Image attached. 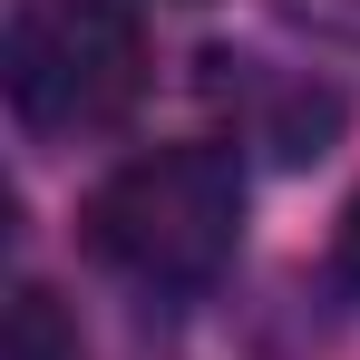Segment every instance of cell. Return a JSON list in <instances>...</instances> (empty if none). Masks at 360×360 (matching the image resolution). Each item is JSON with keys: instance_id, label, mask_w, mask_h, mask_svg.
<instances>
[{"instance_id": "6da1fadb", "label": "cell", "mask_w": 360, "mask_h": 360, "mask_svg": "<svg viewBox=\"0 0 360 360\" xmlns=\"http://www.w3.org/2000/svg\"><path fill=\"white\" fill-rule=\"evenodd\" d=\"M243 243V166L224 146H146L88 195V253L136 292H205Z\"/></svg>"}, {"instance_id": "7a4b0ae2", "label": "cell", "mask_w": 360, "mask_h": 360, "mask_svg": "<svg viewBox=\"0 0 360 360\" xmlns=\"http://www.w3.org/2000/svg\"><path fill=\"white\" fill-rule=\"evenodd\" d=\"M0 78H10V117L68 146V136L117 127L146 98V30L127 0H20Z\"/></svg>"}, {"instance_id": "3957f363", "label": "cell", "mask_w": 360, "mask_h": 360, "mask_svg": "<svg viewBox=\"0 0 360 360\" xmlns=\"http://www.w3.org/2000/svg\"><path fill=\"white\" fill-rule=\"evenodd\" d=\"M0 360H88V351H78V321L59 311V292L30 283V292L10 302V341H0Z\"/></svg>"}, {"instance_id": "277c9868", "label": "cell", "mask_w": 360, "mask_h": 360, "mask_svg": "<svg viewBox=\"0 0 360 360\" xmlns=\"http://www.w3.org/2000/svg\"><path fill=\"white\" fill-rule=\"evenodd\" d=\"M292 10L321 20V30H351V39H360V0H292Z\"/></svg>"}, {"instance_id": "5b68a950", "label": "cell", "mask_w": 360, "mask_h": 360, "mask_svg": "<svg viewBox=\"0 0 360 360\" xmlns=\"http://www.w3.org/2000/svg\"><path fill=\"white\" fill-rule=\"evenodd\" d=\"M341 263H351V283H360V195H351V214H341Z\"/></svg>"}]
</instances>
